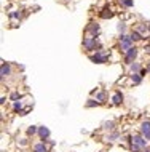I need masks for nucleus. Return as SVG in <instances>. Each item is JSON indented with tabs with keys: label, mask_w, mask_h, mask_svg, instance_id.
Listing matches in <instances>:
<instances>
[{
	"label": "nucleus",
	"mask_w": 150,
	"mask_h": 152,
	"mask_svg": "<svg viewBox=\"0 0 150 152\" xmlns=\"http://www.w3.org/2000/svg\"><path fill=\"white\" fill-rule=\"evenodd\" d=\"M109 56H110V53L104 51V50H97L94 54L89 56V59H91L93 63H96V64H104V63L109 61Z\"/></svg>",
	"instance_id": "nucleus-1"
},
{
	"label": "nucleus",
	"mask_w": 150,
	"mask_h": 152,
	"mask_svg": "<svg viewBox=\"0 0 150 152\" xmlns=\"http://www.w3.org/2000/svg\"><path fill=\"white\" fill-rule=\"evenodd\" d=\"M97 46V37H85L83 38V48L86 51H93L94 48Z\"/></svg>",
	"instance_id": "nucleus-2"
},
{
	"label": "nucleus",
	"mask_w": 150,
	"mask_h": 152,
	"mask_svg": "<svg viewBox=\"0 0 150 152\" xmlns=\"http://www.w3.org/2000/svg\"><path fill=\"white\" fill-rule=\"evenodd\" d=\"M131 144H134V146H137L139 149L144 151L145 146H147V139L142 135H134V136H131Z\"/></svg>",
	"instance_id": "nucleus-3"
},
{
	"label": "nucleus",
	"mask_w": 150,
	"mask_h": 152,
	"mask_svg": "<svg viewBox=\"0 0 150 152\" xmlns=\"http://www.w3.org/2000/svg\"><path fill=\"white\" fill-rule=\"evenodd\" d=\"M133 46V38L131 37H126V35H120V50L121 51H128L129 48Z\"/></svg>",
	"instance_id": "nucleus-4"
},
{
	"label": "nucleus",
	"mask_w": 150,
	"mask_h": 152,
	"mask_svg": "<svg viewBox=\"0 0 150 152\" xmlns=\"http://www.w3.org/2000/svg\"><path fill=\"white\" fill-rule=\"evenodd\" d=\"M136 56H137V48H136V46H131V48H129L128 51L125 53V61H126V64L134 63Z\"/></svg>",
	"instance_id": "nucleus-5"
},
{
	"label": "nucleus",
	"mask_w": 150,
	"mask_h": 152,
	"mask_svg": "<svg viewBox=\"0 0 150 152\" xmlns=\"http://www.w3.org/2000/svg\"><path fill=\"white\" fill-rule=\"evenodd\" d=\"M141 135L144 136L147 141H150V120H144L141 123Z\"/></svg>",
	"instance_id": "nucleus-6"
},
{
	"label": "nucleus",
	"mask_w": 150,
	"mask_h": 152,
	"mask_svg": "<svg viewBox=\"0 0 150 152\" xmlns=\"http://www.w3.org/2000/svg\"><path fill=\"white\" fill-rule=\"evenodd\" d=\"M0 75H2V79H6V77L11 75V64L10 63H5V61L2 63V66H0Z\"/></svg>",
	"instance_id": "nucleus-7"
},
{
	"label": "nucleus",
	"mask_w": 150,
	"mask_h": 152,
	"mask_svg": "<svg viewBox=\"0 0 150 152\" xmlns=\"http://www.w3.org/2000/svg\"><path fill=\"white\" fill-rule=\"evenodd\" d=\"M86 32L91 34V37H97V34H99V24L97 22H89V26L86 27Z\"/></svg>",
	"instance_id": "nucleus-8"
},
{
	"label": "nucleus",
	"mask_w": 150,
	"mask_h": 152,
	"mask_svg": "<svg viewBox=\"0 0 150 152\" xmlns=\"http://www.w3.org/2000/svg\"><path fill=\"white\" fill-rule=\"evenodd\" d=\"M121 103H123V93H121L120 90H117L112 96V104L113 106H118V104H121Z\"/></svg>",
	"instance_id": "nucleus-9"
},
{
	"label": "nucleus",
	"mask_w": 150,
	"mask_h": 152,
	"mask_svg": "<svg viewBox=\"0 0 150 152\" xmlns=\"http://www.w3.org/2000/svg\"><path fill=\"white\" fill-rule=\"evenodd\" d=\"M38 136H40V139L43 143L48 141V136H50V130L46 127H38Z\"/></svg>",
	"instance_id": "nucleus-10"
},
{
	"label": "nucleus",
	"mask_w": 150,
	"mask_h": 152,
	"mask_svg": "<svg viewBox=\"0 0 150 152\" xmlns=\"http://www.w3.org/2000/svg\"><path fill=\"white\" fill-rule=\"evenodd\" d=\"M34 152H48V147H46V144L45 143H37V144H34Z\"/></svg>",
	"instance_id": "nucleus-11"
},
{
	"label": "nucleus",
	"mask_w": 150,
	"mask_h": 152,
	"mask_svg": "<svg viewBox=\"0 0 150 152\" xmlns=\"http://www.w3.org/2000/svg\"><path fill=\"white\" fill-rule=\"evenodd\" d=\"M141 71H142V67H141L139 63H131L129 64V72L131 74H141Z\"/></svg>",
	"instance_id": "nucleus-12"
},
{
	"label": "nucleus",
	"mask_w": 150,
	"mask_h": 152,
	"mask_svg": "<svg viewBox=\"0 0 150 152\" xmlns=\"http://www.w3.org/2000/svg\"><path fill=\"white\" fill-rule=\"evenodd\" d=\"M129 80H131V83H134V85H139L142 82V75L141 74H131V75H129Z\"/></svg>",
	"instance_id": "nucleus-13"
},
{
	"label": "nucleus",
	"mask_w": 150,
	"mask_h": 152,
	"mask_svg": "<svg viewBox=\"0 0 150 152\" xmlns=\"http://www.w3.org/2000/svg\"><path fill=\"white\" fill-rule=\"evenodd\" d=\"M120 138V133L118 131H113V133H110L105 136V141H109V143H113V141H117V139Z\"/></svg>",
	"instance_id": "nucleus-14"
},
{
	"label": "nucleus",
	"mask_w": 150,
	"mask_h": 152,
	"mask_svg": "<svg viewBox=\"0 0 150 152\" xmlns=\"http://www.w3.org/2000/svg\"><path fill=\"white\" fill-rule=\"evenodd\" d=\"M112 16H113V11L110 10V8H107V7H105V8L101 11V18H104V19H107V18H112Z\"/></svg>",
	"instance_id": "nucleus-15"
},
{
	"label": "nucleus",
	"mask_w": 150,
	"mask_h": 152,
	"mask_svg": "<svg viewBox=\"0 0 150 152\" xmlns=\"http://www.w3.org/2000/svg\"><path fill=\"white\" fill-rule=\"evenodd\" d=\"M102 128H104V130H109V131H113V128H115V122H112V120H110V122H104V123H102Z\"/></svg>",
	"instance_id": "nucleus-16"
},
{
	"label": "nucleus",
	"mask_w": 150,
	"mask_h": 152,
	"mask_svg": "<svg viewBox=\"0 0 150 152\" xmlns=\"http://www.w3.org/2000/svg\"><path fill=\"white\" fill-rule=\"evenodd\" d=\"M13 111L19 112V114L22 112V103H21V101H14V103H13Z\"/></svg>",
	"instance_id": "nucleus-17"
},
{
	"label": "nucleus",
	"mask_w": 150,
	"mask_h": 152,
	"mask_svg": "<svg viewBox=\"0 0 150 152\" xmlns=\"http://www.w3.org/2000/svg\"><path fill=\"white\" fill-rule=\"evenodd\" d=\"M129 37L133 38V42H134V40H136V42H137V40H142V34H141V32H137V30H133Z\"/></svg>",
	"instance_id": "nucleus-18"
},
{
	"label": "nucleus",
	"mask_w": 150,
	"mask_h": 152,
	"mask_svg": "<svg viewBox=\"0 0 150 152\" xmlns=\"http://www.w3.org/2000/svg\"><path fill=\"white\" fill-rule=\"evenodd\" d=\"M99 101L97 99H88L86 101V107H96V106H99Z\"/></svg>",
	"instance_id": "nucleus-19"
},
{
	"label": "nucleus",
	"mask_w": 150,
	"mask_h": 152,
	"mask_svg": "<svg viewBox=\"0 0 150 152\" xmlns=\"http://www.w3.org/2000/svg\"><path fill=\"white\" fill-rule=\"evenodd\" d=\"M35 133H38V128H37V127L30 125L29 128H27V136H34Z\"/></svg>",
	"instance_id": "nucleus-20"
},
{
	"label": "nucleus",
	"mask_w": 150,
	"mask_h": 152,
	"mask_svg": "<svg viewBox=\"0 0 150 152\" xmlns=\"http://www.w3.org/2000/svg\"><path fill=\"white\" fill-rule=\"evenodd\" d=\"M21 98H22V95H21V93H18V91L11 93V96H10V99L13 101V103H14V101H19V99H21Z\"/></svg>",
	"instance_id": "nucleus-21"
},
{
	"label": "nucleus",
	"mask_w": 150,
	"mask_h": 152,
	"mask_svg": "<svg viewBox=\"0 0 150 152\" xmlns=\"http://www.w3.org/2000/svg\"><path fill=\"white\" fill-rule=\"evenodd\" d=\"M117 29H118V32H120L121 35H125V30H126V24H125V22H118Z\"/></svg>",
	"instance_id": "nucleus-22"
},
{
	"label": "nucleus",
	"mask_w": 150,
	"mask_h": 152,
	"mask_svg": "<svg viewBox=\"0 0 150 152\" xmlns=\"http://www.w3.org/2000/svg\"><path fill=\"white\" fill-rule=\"evenodd\" d=\"M120 2V5H123V7H126V8H129V7H133V0H118Z\"/></svg>",
	"instance_id": "nucleus-23"
},
{
	"label": "nucleus",
	"mask_w": 150,
	"mask_h": 152,
	"mask_svg": "<svg viewBox=\"0 0 150 152\" xmlns=\"http://www.w3.org/2000/svg\"><path fill=\"white\" fill-rule=\"evenodd\" d=\"M96 99L99 101V103H104V99H105V93H104V91H99V93L96 95Z\"/></svg>",
	"instance_id": "nucleus-24"
},
{
	"label": "nucleus",
	"mask_w": 150,
	"mask_h": 152,
	"mask_svg": "<svg viewBox=\"0 0 150 152\" xmlns=\"http://www.w3.org/2000/svg\"><path fill=\"white\" fill-rule=\"evenodd\" d=\"M10 18H11V19H21V13H19V11H11V13H10Z\"/></svg>",
	"instance_id": "nucleus-25"
},
{
	"label": "nucleus",
	"mask_w": 150,
	"mask_h": 152,
	"mask_svg": "<svg viewBox=\"0 0 150 152\" xmlns=\"http://www.w3.org/2000/svg\"><path fill=\"white\" fill-rule=\"evenodd\" d=\"M145 51L150 53V43H149V45H145Z\"/></svg>",
	"instance_id": "nucleus-26"
},
{
	"label": "nucleus",
	"mask_w": 150,
	"mask_h": 152,
	"mask_svg": "<svg viewBox=\"0 0 150 152\" xmlns=\"http://www.w3.org/2000/svg\"><path fill=\"white\" fill-rule=\"evenodd\" d=\"M147 72H150V61L147 63Z\"/></svg>",
	"instance_id": "nucleus-27"
},
{
	"label": "nucleus",
	"mask_w": 150,
	"mask_h": 152,
	"mask_svg": "<svg viewBox=\"0 0 150 152\" xmlns=\"http://www.w3.org/2000/svg\"><path fill=\"white\" fill-rule=\"evenodd\" d=\"M142 152H150V149H147V147H145V149H144V151H142Z\"/></svg>",
	"instance_id": "nucleus-28"
}]
</instances>
